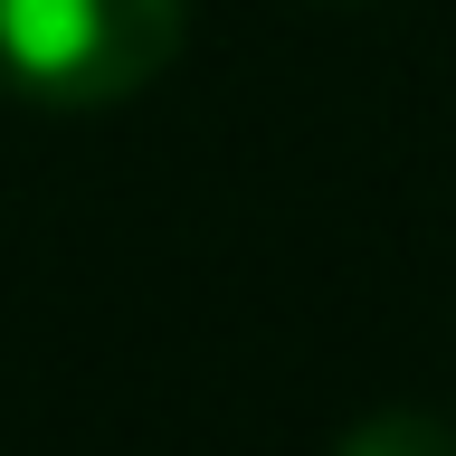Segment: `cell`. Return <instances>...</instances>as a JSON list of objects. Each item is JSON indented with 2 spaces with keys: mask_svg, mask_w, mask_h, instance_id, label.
Masks as SVG:
<instances>
[{
  "mask_svg": "<svg viewBox=\"0 0 456 456\" xmlns=\"http://www.w3.org/2000/svg\"><path fill=\"white\" fill-rule=\"evenodd\" d=\"M191 0H0V77L38 105H124L181 57Z\"/></svg>",
  "mask_w": 456,
  "mask_h": 456,
  "instance_id": "obj_1",
  "label": "cell"
},
{
  "mask_svg": "<svg viewBox=\"0 0 456 456\" xmlns=\"http://www.w3.org/2000/svg\"><path fill=\"white\" fill-rule=\"evenodd\" d=\"M333 456H456V419H437V409H380Z\"/></svg>",
  "mask_w": 456,
  "mask_h": 456,
  "instance_id": "obj_2",
  "label": "cell"
}]
</instances>
